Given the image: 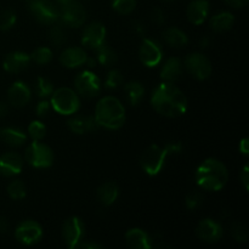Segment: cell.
<instances>
[{
    "label": "cell",
    "instance_id": "obj_1",
    "mask_svg": "<svg viewBox=\"0 0 249 249\" xmlns=\"http://www.w3.org/2000/svg\"><path fill=\"white\" fill-rule=\"evenodd\" d=\"M151 105L157 113L175 118L186 113L187 100L184 92L173 83L163 82L153 90Z\"/></svg>",
    "mask_w": 249,
    "mask_h": 249
},
{
    "label": "cell",
    "instance_id": "obj_2",
    "mask_svg": "<svg viewBox=\"0 0 249 249\" xmlns=\"http://www.w3.org/2000/svg\"><path fill=\"white\" fill-rule=\"evenodd\" d=\"M196 184L207 191H220L229 180V172L225 165L215 158L204 160L196 170Z\"/></svg>",
    "mask_w": 249,
    "mask_h": 249
},
{
    "label": "cell",
    "instance_id": "obj_3",
    "mask_svg": "<svg viewBox=\"0 0 249 249\" xmlns=\"http://www.w3.org/2000/svg\"><path fill=\"white\" fill-rule=\"evenodd\" d=\"M94 117L100 126L117 130L124 125L125 108L118 99L113 96H106L97 102Z\"/></svg>",
    "mask_w": 249,
    "mask_h": 249
},
{
    "label": "cell",
    "instance_id": "obj_4",
    "mask_svg": "<svg viewBox=\"0 0 249 249\" xmlns=\"http://www.w3.org/2000/svg\"><path fill=\"white\" fill-rule=\"evenodd\" d=\"M182 150L181 143L173 142L167 143L164 147H160L158 145H152L141 155L140 164L141 168L146 172V174L150 177H156L163 169L165 163V158L170 153H179Z\"/></svg>",
    "mask_w": 249,
    "mask_h": 249
},
{
    "label": "cell",
    "instance_id": "obj_5",
    "mask_svg": "<svg viewBox=\"0 0 249 249\" xmlns=\"http://www.w3.org/2000/svg\"><path fill=\"white\" fill-rule=\"evenodd\" d=\"M50 104L57 113L70 116L78 112L80 107V100L74 90L70 88H60L53 92Z\"/></svg>",
    "mask_w": 249,
    "mask_h": 249
},
{
    "label": "cell",
    "instance_id": "obj_6",
    "mask_svg": "<svg viewBox=\"0 0 249 249\" xmlns=\"http://www.w3.org/2000/svg\"><path fill=\"white\" fill-rule=\"evenodd\" d=\"M27 6L41 24H53L60 18V11L51 0H27Z\"/></svg>",
    "mask_w": 249,
    "mask_h": 249
},
{
    "label": "cell",
    "instance_id": "obj_7",
    "mask_svg": "<svg viewBox=\"0 0 249 249\" xmlns=\"http://www.w3.org/2000/svg\"><path fill=\"white\" fill-rule=\"evenodd\" d=\"M26 160L34 168H49L53 165V153L45 143L33 141L26 150Z\"/></svg>",
    "mask_w": 249,
    "mask_h": 249
},
{
    "label": "cell",
    "instance_id": "obj_8",
    "mask_svg": "<svg viewBox=\"0 0 249 249\" xmlns=\"http://www.w3.org/2000/svg\"><path fill=\"white\" fill-rule=\"evenodd\" d=\"M75 90L85 99H94L101 91L100 78L90 71H84L77 75L74 80Z\"/></svg>",
    "mask_w": 249,
    "mask_h": 249
},
{
    "label": "cell",
    "instance_id": "obj_9",
    "mask_svg": "<svg viewBox=\"0 0 249 249\" xmlns=\"http://www.w3.org/2000/svg\"><path fill=\"white\" fill-rule=\"evenodd\" d=\"M85 228L82 219L72 216L65 221L62 228V236L68 248H77L84 237Z\"/></svg>",
    "mask_w": 249,
    "mask_h": 249
},
{
    "label": "cell",
    "instance_id": "obj_10",
    "mask_svg": "<svg viewBox=\"0 0 249 249\" xmlns=\"http://www.w3.org/2000/svg\"><path fill=\"white\" fill-rule=\"evenodd\" d=\"M185 67L196 79L204 80L211 75L212 63L208 57L199 53H190L185 58Z\"/></svg>",
    "mask_w": 249,
    "mask_h": 249
},
{
    "label": "cell",
    "instance_id": "obj_11",
    "mask_svg": "<svg viewBox=\"0 0 249 249\" xmlns=\"http://www.w3.org/2000/svg\"><path fill=\"white\" fill-rule=\"evenodd\" d=\"M58 19L68 27H80L87 19V11L79 1L72 0L68 4L62 5Z\"/></svg>",
    "mask_w": 249,
    "mask_h": 249
},
{
    "label": "cell",
    "instance_id": "obj_12",
    "mask_svg": "<svg viewBox=\"0 0 249 249\" xmlns=\"http://www.w3.org/2000/svg\"><path fill=\"white\" fill-rule=\"evenodd\" d=\"M15 236L18 242L22 245L32 246L38 243L43 237V229L36 221L26 220L17 226L15 231Z\"/></svg>",
    "mask_w": 249,
    "mask_h": 249
},
{
    "label": "cell",
    "instance_id": "obj_13",
    "mask_svg": "<svg viewBox=\"0 0 249 249\" xmlns=\"http://www.w3.org/2000/svg\"><path fill=\"white\" fill-rule=\"evenodd\" d=\"M139 57L146 67H156L163 58V50L153 39H143L139 49Z\"/></svg>",
    "mask_w": 249,
    "mask_h": 249
},
{
    "label": "cell",
    "instance_id": "obj_14",
    "mask_svg": "<svg viewBox=\"0 0 249 249\" xmlns=\"http://www.w3.org/2000/svg\"><path fill=\"white\" fill-rule=\"evenodd\" d=\"M105 39H106V28L100 22H92L83 31L82 44L85 48L97 49L105 43Z\"/></svg>",
    "mask_w": 249,
    "mask_h": 249
},
{
    "label": "cell",
    "instance_id": "obj_15",
    "mask_svg": "<svg viewBox=\"0 0 249 249\" xmlns=\"http://www.w3.org/2000/svg\"><path fill=\"white\" fill-rule=\"evenodd\" d=\"M223 226L213 219H203L196 229L197 237L208 243L218 242L223 237Z\"/></svg>",
    "mask_w": 249,
    "mask_h": 249
},
{
    "label": "cell",
    "instance_id": "obj_16",
    "mask_svg": "<svg viewBox=\"0 0 249 249\" xmlns=\"http://www.w3.org/2000/svg\"><path fill=\"white\" fill-rule=\"evenodd\" d=\"M23 160L18 153L6 152L0 156V174L4 177H14L21 173Z\"/></svg>",
    "mask_w": 249,
    "mask_h": 249
},
{
    "label": "cell",
    "instance_id": "obj_17",
    "mask_svg": "<svg viewBox=\"0 0 249 249\" xmlns=\"http://www.w3.org/2000/svg\"><path fill=\"white\" fill-rule=\"evenodd\" d=\"M31 89L28 85L23 82H15L14 84L10 87L9 91H7V97H9V102L15 107H23L31 100Z\"/></svg>",
    "mask_w": 249,
    "mask_h": 249
},
{
    "label": "cell",
    "instance_id": "obj_18",
    "mask_svg": "<svg viewBox=\"0 0 249 249\" xmlns=\"http://www.w3.org/2000/svg\"><path fill=\"white\" fill-rule=\"evenodd\" d=\"M31 62V56L22 51H14L5 57L2 67L9 73H19L26 70Z\"/></svg>",
    "mask_w": 249,
    "mask_h": 249
},
{
    "label": "cell",
    "instance_id": "obj_19",
    "mask_svg": "<svg viewBox=\"0 0 249 249\" xmlns=\"http://www.w3.org/2000/svg\"><path fill=\"white\" fill-rule=\"evenodd\" d=\"M209 12V2L207 0H192L186 10L187 19L192 24H202L207 19Z\"/></svg>",
    "mask_w": 249,
    "mask_h": 249
},
{
    "label": "cell",
    "instance_id": "obj_20",
    "mask_svg": "<svg viewBox=\"0 0 249 249\" xmlns=\"http://www.w3.org/2000/svg\"><path fill=\"white\" fill-rule=\"evenodd\" d=\"M88 55L82 48H68L62 51L60 56V62L67 68H75L84 65Z\"/></svg>",
    "mask_w": 249,
    "mask_h": 249
},
{
    "label": "cell",
    "instance_id": "obj_21",
    "mask_svg": "<svg viewBox=\"0 0 249 249\" xmlns=\"http://www.w3.org/2000/svg\"><path fill=\"white\" fill-rule=\"evenodd\" d=\"M68 128L75 134H82L84 133H91V131H96L100 128V125L97 124L96 119L94 116H80V117H74V118L70 119L68 121Z\"/></svg>",
    "mask_w": 249,
    "mask_h": 249
},
{
    "label": "cell",
    "instance_id": "obj_22",
    "mask_svg": "<svg viewBox=\"0 0 249 249\" xmlns=\"http://www.w3.org/2000/svg\"><path fill=\"white\" fill-rule=\"evenodd\" d=\"M125 240L129 247L134 249H150L152 246L148 233L138 228L130 229L125 233Z\"/></svg>",
    "mask_w": 249,
    "mask_h": 249
},
{
    "label": "cell",
    "instance_id": "obj_23",
    "mask_svg": "<svg viewBox=\"0 0 249 249\" xmlns=\"http://www.w3.org/2000/svg\"><path fill=\"white\" fill-rule=\"evenodd\" d=\"M119 195L118 185L113 181H108L102 184L97 189V199L105 207H109L117 201Z\"/></svg>",
    "mask_w": 249,
    "mask_h": 249
},
{
    "label": "cell",
    "instance_id": "obj_24",
    "mask_svg": "<svg viewBox=\"0 0 249 249\" xmlns=\"http://www.w3.org/2000/svg\"><path fill=\"white\" fill-rule=\"evenodd\" d=\"M182 66L181 61L178 57H170L163 66L160 71V78L167 83H174L181 77Z\"/></svg>",
    "mask_w": 249,
    "mask_h": 249
},
{
    "label": "cell",
    "instance_id": "obj_25",
    "mask_svg": "<svg viewBox=\"0 0 249 249\" xmlns=\"http://www.w3.org/2000/svg\"><path fill=\"white\" fill-rule=\"evenodd\" d=\"M0 139L4 141L6 145L12 147H18L22 146L27 140L26 134L22 130L16 128H4L0 130Z\"/></svg>",
    "mask_w": 249,
    "mask_h": 249
},
{
    "label": "cell",
    "instance_id": "obj_26",
    "mask_svg": "<svg viewBox=\"0 0 249 249\" xmlns=\"http://www.w3.org/2000/svg\"><path fill=\"white\" fill-rule=\"evenodd\" d=\"M235 23V16L231 12L223 11L214 15L211 18V28L215 32H225L229 31Z\"/></svg>",
    "mask_w": 249,
    "mask_h": 249
},
{
    "label": "cell",
    "instance_id": "obj_27",
    "mask_svg": "<svg viewBox=\"0 0 249 249\" xmlns=\"http://www.w3.org/2000/svg\"><path fill=\"white\" fill-rule=\"evenodd\" d=\"M165 43L174 48H182V46L187 45L189 43V38H187L186 33L181 29L177 28V27H170L163 34Z\"/></svg>",
    "mask_w": 249,
    "mask_h": 249
},
{
    "label": "cell",
    "instance_id": "obj_28",
    "mask_svg": "<svg viewBox=\"0 0 249 249\" xmlns=\"http://www.w3.org/2000/svg\"><path fill=\"white\" fill-rule=\"evenodd\" d=\"M124 92H125L126 100H128L129 104L133 105V106H136L143 97L145 89H143L141 83L130 82L128 84H125V87H124Z\"/></svg>",
    "mask_w": 249,
    "mask_h": 249
},
{
    "label": "cell",
    "instance_id": "obj_29",
    "mask_svg": "<svg viewBox=\"0 0 249 249\" xmlns=\"http://www.w3.org/2000/svg\"><path fill=\"white\" fill-rule=\"evenodd\" d=\"M96 58L102 66H111L117 62V53L111 46L104 43L96 49Z\"/></svg>",
    "mask_w": 249,
    "mask_h": 249
},
{
    "label": "cell",
    "instance_id": "obj_30",
    "mask_svg": "<svg viewBox=\"0 0 249 249\" xmlns=\"http://www.w3.org/2000/svg\"><path fill=\"white\" fill-rule=\"evenodd\" d=\"M7 194L12 199H16V201L24 198L27 195L26 185L21 180H14L7 186Z\"/></svg>",
    "mask_w": 249,
    "mask_h": 249
},
{
    "label": "cell",
    "instance_id": "obj_31",
    "mask_svg": "<svg viewBox=\"0 0 249 249\" xmlns=\"http://www.w3.org/2000/svg\"><path fill=\"white\" fill-rule=\"evenodd\" d=\"M29 56H31V60H33L38 65H45V63L50 62L53 58V51L46 46H40V48L36 49Z\"/></svg>",
    "mask_w": 249,
    "mask_h": 249
},
{
    "label": "cell",
    "instance_id": "obj_32",
    "mask_svg": "<svg viewBox=\"0 0 249 249\" xmlns=\"http://www.w3.org/2000/svg\"><path fill=\"white\" fill-rule=\"evenodd\" d=\"M136 0H112V7L118 14L129 15L135 10Z\"/></svg>",
    "mask_w": 249,
    "mask_h": 249
},
{
    "label": "cell",
    "instance_id": "obj_33",
    "mask_svg": "<svg viewBox=\"0 0 249 249\" xmlns=\"http://www.w3.org/2000/svg\"><path fill=\"white\" fill-rule=\"evenodd\" d=\"M17 16L12 10L6 9L0 12V29L1 31H9L16 23Z\"/></svg>",
    "mask_w": 249,
    "mask_h": 249
},
{
    "label": "cell",
    "instance_id": "obj_34",
    "mask_svg": "<svg viewBox=\"0 0 249 249\" xmlns=\"http://www.w3.org/2000/svg\"><path fill=\"white\" fill-rule=\"evenodd\" d=\"M28 133L31 135V138L33 139V141H40L46 135L45 124L41 123L40 121H33L29 124Z\"/></svg>",
    "mask_w": 249,
    "mask_h": 249
},
{
    "label": "cell",
    "instance_id": "obj_35",
    "mask_svg": "<svg viewBox=\"0 0 249 249\" xmlns=\"http://www.w3.org/2000/svg\"><path fill=\"white\" fill-rule=\"evenodd\" d=\"M53 92V85L48 78L38 77L36 79V94L39 97H48Z\"/></svg>",
    "mask_w": 249,
    "mask_h": 249
},
{
    "label": "cell",
    "instance_id": "obj_36",
    "mask_svg": "<svg viewBox=\"0 0 249 249\" xmlns=\"http://www.w3.org/2000/svg\"><path fill=\"white\" fill-rule=\"evenodd\" d=\"M122 83H123V75H122V73L117 70H112L107 74L106 82H105V88L108 90H114L121 87Z\"/></svg>",
    "mask_w": 249,
    "mask_h": 249
},
{
    "label": "cell",
    "instance_id": "obj_37",
    "mask_svg": "<svg viewBox=\"0 0 249 249\" xmlns=\"http://www.w3.org/2000/svg\"><path fill=\"white\" fill-rule=\"evenodd\" d=\"M49 38H50V41L53 45L61 46L63 45V43L66 41V33L60 24H56V26H53V28L50 29Z\"/></svg>",
    "mask_w": 249,
    "mask_h": 249
},
{
    "label": "cell",
    "instance_id": "obj_38",
    "mask_svg": "<svg viewBox=\"0 0 249 249\" xmlns=\"http://www.w3.org/2000/svg\"><path fill=\"white\" fill-rule=\"evenodd\" d=\"M231 233H232V237L235 238L237 242H246L248 240V230L243 224L241 223H235L231 226Z\"/></svg>",
    "mask_w": 249,
    "mask_h": 249
},
{
    "label": "cell",
    "instance_id": "obj_39",
    "mask_svg": "<svg viewBox=\"0 0 249 249\" xmlns=\"http://www.w3.org/2000/svg\"><path fill=\"white\" fill-rule=\"evenodd\" d=\"M202 201H203V196H202L201 192L191 191L186 196L185 203H186L187 209H190V211H194V209H196L197 207L201 206Z\"/></svg>",
    "mask_w": 249,
    "mask_h": 249
},
{
    "label": "cell",
    "instance_id": "obj_40",
    "mask_svg": "<svg viewBox=\"0 0 249 249\" xmlns=\"http://www.w3.org/2000/svg\"><path fill=\"white\" fill-rule=\"evenodd\" d=\"M151 19H152V21L157 24L164 23L165 16H164V12H163V10L160 9V7H155V9L152 10V12H151Z\"/></svg>",
    "mask_w": 249,
    "mask_h": 249
},
{
    "label": "cell",
    "instance_id": "obj_41",
    "mask_svg": "<svg viewBox=\"0 0 249 249\" xmlns=\"http://www.w3.org/2000/svg\"><path fill=\"white\" fill-rule=\"evenodd\" d=\"M49 111H50V104H49L46 100H43V101H40L38 105H36V116L40 117V118L45 117L46 114L49 113Z\"/></svg>",
    "mask_w": 249,
    "mask_h": 249
},
{
    "label": "cell",
    "instance_id": "obj_42",
    "mask_svg": "<svg viewBox=\"0 0 249 249\" xmlns=\"http://www.w3.org/2000/svg\"><path fill=\"white\" fill-rule=\"evenodd\" d=\"M240 179H241V181H242L243 187H245L246 191H248V189H249V168L247 164L243 167L242 172H241V175H240Z\"/></svg>",
    "mask_w": 249,
    "mask_h": 249
},
{
    "label": "cell",
    "instance_id": "obj_43",
    "mask_svg": "<svg viewBox=\"0 0 249 249\" xmlns=\"http://www.w3.org/2000/svg\"><path fill=\"white\" fill-rule=\"evenodd\" d=\"M229 6L235 7V9H241V7H245L248 4L249 0H224Z\"/></svg>",
    "mask_w": 249,
    "mask_h": 249
},
{
    "label": "cell",
    "instance_id": "obj_44",
    "mask_svg": "<svg viewBox=\"0 0 249 249\" xmlns=\"http://www.w3.org/2000/svg\"><path fill=\"white\" fill-rule=\"evenodd\" d=\"M240 152H242L245 156L249 155V140L247 138L243 139L240 142Z\"/></svg>",
    "mask_w": 249,
    "mask_h": 249
},
{
    "label": "cell",
    "instance_id": "obj_45",
    "mask_svg": "<svg viewBox=\"0 0 249 249\" xmlns=\"http://www.w3.org/2000/svg\"><path fill=\"white\" fill-rule=\"evenodd\" d=\"M78 247L85 248V249H87V248H89V249H100V248H102V246L99 245V243H94V242H85V243L80 242Z\"/></svg>",
    "mask_w": 249,
    "mask_h": 249
},
{
    "label": "cell",
    "instance_id": "obj_46",
    "mask_svg": "<svg viewBox=\"0 0 249 249\" xmlns=\"http://www.w3.org/2000/svg\"><path fill=\"white\" fill-rule=\"evenodd\" d=\"M9 230V223H7L6 218L0 215V233H5Z\"/></svg>",
    "mask_w": 249,
    "mask_h": 249
},
{
    "label": "cell",
    "instance_id": "obj_47",
    "mask_svg": "<svg viewBox=\"0 0 249 249\" xmlns=\"http://www.w3.org/2000/svg\"><path fill=\"white\" fill-rule=\"evenodd\" d=\"M199 44H201L202 48H207V46L211 45V38L208 36H204L203 38L199 40Z\"/></svg>",
    "mask_w": 249,
    "mask_h": 249
},
{
    "label": "cell",
    "instance_id": "obj_48",
    "mask_svg": "<svg viewBox=\"0 0 249 249\" xmlns=\"http://www.w3.org/2000/svg\"><path fill=\"white\" fill-rule=\"evenodd\" d=\"M7 113V105L4 102H0V118L6 116Z\"/></svg>",
    "mask_w": 249,
    "mask_h": 249
},
{
    "label": "cell",
    "instance_id": "obj_49",
    "mask_svg": "<svg viewBox=\"0 0 249 249\" xmlns=\"http://www.w3.org/2000/svg\"><path fill=\"white\" fill-rule=\"evenodd\" d=\"M85 63H87L89 67H95V60L92 57H88L87 61H85Z\"/></svg>",
    "mask_w": 249,
    "mask_h": 249
},
{
    "label": "cell",
    "instance_id": "obj_50",
    "mask_svg": "<svg viewBox=\"0 0 249 249\" xmlns=\"http://www.w3.org/2000/svg\"><path fill=\"white\" fill-rule=\"evenodd\" d=\"M70 1H72V0H56V2H57V4H60L61 6H62V5L68 4Z\"/></svg>",
    "mask_w": 249,
    "mask_h": 249
},
{
    "label": "cell",
    "instance_id": "obj_51",
    "mask_svg": "<svg viewBox=\"0 0 249 249\" xmlns=\"http://www.w3.org/2000/svg\"><path fill=\"white\" fill-rule=\"evenodd\" d=\"M162 1H164V2H172V1H174V0H162Z\"/></svg>",
    "mask_w": 249,
    "mask_h": 249
}]
</instances>
